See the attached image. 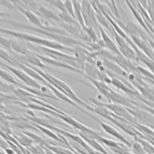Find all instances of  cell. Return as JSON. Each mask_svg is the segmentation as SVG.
<instances>
[{
    "mask_svg": "<svg viewBox=\"0 0 154 154\" xmlns=\"http://www.w3.org/2000/svg\"><path fill=\"white\" fill-rule=\"evenodd\" d=\"M0 32L3 34H6L11 35L14 37L27 41L29 43L36 44L38 46L49 48H51V49H54L58 51L62 50V51H66L71 52H74V49L72 48L64 46L54 40H51L47 38H42L37 35L29 34L28 33H25V32L17 31H14V30L6 29L1 27H0Z\"/></svg>",
    "mask_w": 154,
    "mask_h": 154,
    "instance_id": "cell-1",
    "label": "cell"
},
{
    "mask_svg": "<svg viewBox=\"0 0 154 154\" xmlns=\"http://www.w3.org/2000/svg\"><path fill=\"white\" fill-rule=\"evenodd\" d=\"M0 21L1 22H5L11 24L12 25L16 26V27H20V28H25V29H30L32 31H34L35 32H39L41 33L42 34L45 35L49 37H51V38L54 39V41L58 42L64 46H67V47H70L72 48V46H82L84 48H88L87 46H85L84 44H83L82 42H81L80 41L78 40L76 38L70 37L69 36L66 35H63V34H58V33H55V32H52L51 31H48L46 30H44L38 28H37L35 26H31V25H28L26 24H24V23H18V22H13L11 20H9L5 19H0Z\"/></svg>",
    "mask_w": 154,
    "mask_h": 154,
    "instance_id": "cell-2",
    "label": "cell"
},
{
    "mask_svg": "<svg viewBox=\"0 0 154 154\" xmlns=\"http://www.w3.org/2000/svg\"><path fill=\"white\" fill-rule=\"evenodd\" d=\"M38 48H40L42 51H43L46 54V56L49 57L51 58H53L55 60L66 63L69 65H70L73 67H75L79 69V66L73 55L72 56L69 54L61 52L60 51L49 48H46L43 46H38Z\"/></svg>",
    "mask_w": 154,
    "mask_h": 154,
    "instance_id": "cell-3",
    "label": "cell"
},
{
    "mask_svg": "<svg viewBox=\"0 0 154 154\" xmlns=\"http://www.w3.org/2000/svg\"><path fill=\"white\" fill-rule=\"evenodd\" d=\"M0 64L6 67L10 71H11L12 73H13L15 76H16L18 78H19L21 81H22L25 84H26L29 87L42 90V87L41 84L37 82L36 80L31 78L30 76H29L26 73H25L22 69L19 68H16L17 67H13V66L8 65L7 64H5L1 61H0Z\"/></svg>",
    "mask_w": 154,
    "mask_h": 154,
    "instance_id": "cell-4",
    "label": "cell"
},
{
    "mask_svg": "<svg viewBox=\"0 0 154 154\" xmlns=\"http://www.w3.org/2000/svg\"><path fill=\"white\" fill-rule=\"evenodd\" d=\"M35 54H36V55L38 58H40V59L42 61V62L44 64L45 63H47V64H51V66H55V67H60V68H63V69H67V70H69L76 72L78 73L85 75V73H84V72L83 71H82L80 69H78L75 67H73V66H72L70 65H69V64H67L66 63H63V62L55 60H54L53 58H50L49 57H47V56H45V55H41V54H39L35 53Z\"/></svg>",
    "mask_w": 154,
    "mask_h": 154,
    "instance_id": "cell-5",
    "label": "cell"
},
{
    "mask_svg": "<svg viewBox=\"0 0 154 154\" xmlns=\"http://www.w3.org/2000/svg\"><path fill=\"white\" fill-rule=\"evenodd\" d=\"M99 32L102 37L101 40L103 43L104 47L116 54H120V52L119 50V48L116 46V43L112 41V40L109 37V36L106 34L100 25H99Z\"/></svg>",
    "mask_w": 154,
    "mask_h": 154,
    "instance_id": "cell-6",
    "label": "cell"
},
{
    "mask_svg": "<svg viewBox=\"0 0 154 154\" xmlns=\"http://www.w3.org/2000/svg\"><path fill=\"white\" fill-rule=\"evenodd\" d=\"M115 35H116V36L115 35V37H116V39L119 45V50L120 52H121L127 58H133L135 57V52L133 51V50L130 48L128 43L125 42L123 38H121L117 34H115Z\"/></svg>",
    "mask_w": 154,
    "mask_h": 154,
    "instance_id": "cell-7",
    "label": "cell"
},
{
    "mask_svg": "<svg viewBox=\"0 0 154 154\" xmlns=\"http://www.w3.org/2000/svg\"><path fill=\"white\" fill-rule=\"evenodd\" d=\"M11 49L13 50L16 53L22 54L25 57L29 54L32 51L28 49L23 43L13 39H10Z\"/></svg>",
    "mask_w": 154,
    "mask_h": 154,
    "instance_id": "cell-8",
    "label": "cell"
},
{
    "mask_svg": "<svg viewBox=\"0 0 154 154\" xmlns=\"http://www.w3.org/2000/svg\"><path fill=\"white\" fill-rule=\"evenodd\" d=\"M73 8H74V13L75 16V19L79 25L81 26V28L83 29L85 28V25L84 23V19L82 17V10H81V2L78 1H72Z\"/></svg>",
    "mask_w": 154,
    "mask_h": 154,
    "instance_id": "cell-9",
    "label": "cell"
},
{
    "mask_svg": "<svg viewBox=\"0 0 154 154\" xmlns=\"http://www.w3.org/2000/svg\"><path fill=\"white\" fill-rule=\"evenodd\" d=\"M98 122L100 123V126H102V128L105 132H106L107 133H108L109 134H110L112 136H114L115 137L117 138L118 139L120 140L122 142L126 143L127 145L129 144V142L126 140V139L123 136H122L119 132H117L115 129H114L112 126H109V125H108L105 123L100 122L99 120H98Z\"/></svg>",
    "mask_w": 154,
    "mask_h": 154,
    "instance_id": "cell-10",
    "label": "cell"
},
{
    "mask_svg": "<svg viewBox=\"0 0 154 154\" xmlns=\"http://www.w3.org/2000/svg\"><path fill=\"white\" fill-rule=\"evenodd\" d=\"M37 10H38V13L40 14H42V15L47 20H49V19L54 20L56 21L57 22L61 21V20L59 18L58 15H57L52 10H51L50 9L48 8L47 7H46L45 6L40 5L38 7Z\"/></svg>",
    "mask_w": 154,
    "mask_h": 154,
    "instance_id": "cell-11",
    "label": "cell"
},
{
    "mask_svg": "<svg viewBox=\"0 0 154 154\" xmlns=\"http://www.w3.org/2000/svg\"><path fill=\"white\" fill-rule=\"evenodd\" d=\"M28 64H31V66L36 67L37 68H45L46 67V65L44 64L42 61L38 58L34 52L31 51V52L25 57Z\"/></svg>",
    "mask_w": 154,
    "mask_h": 154,
    "instance_id": "cell-12",
    "label": "cell"
},
{
    "mask_svg": "<svg viewBox=\"0 0 154 154\" xmlns=\"http://www.w3.org/2000/svg\"><path fill=\"white\" fill-rule=\"evenodd\" d=\"M46 147L55 153L56 154H75L70 150L64 148L63 147L55 146H51L49 144L46 145Z\"/></svg>",
    "mask_w": 154,
    "mask_h": 154,
    "instance_id": "cell-13",
    "label": "cell"
},
{
    "mask_svg": "<svg viewBox=\"0 0 154 154\" xmlns=\"http://www.w3.org/2000/svg\"><path fill=\"white\" fill-rule=\"evenodd\" d=\"M0 77L8 82H10L16 85H19L17 82L14 79L12 75H11L10 73H8L7 72L5 71L1 68H0Z\"/></svg>",
    "mask_w": 154,
    "mask_h": 154,
    "instance_id": "cell-14",
    "label": "cell"
},
{
    "mask_svg": "<svg viewBox=\"0 0 154 154\" xmlns=\"http://www.w3.org/2000/svg\"><path fill=\"white\" fill-rule=\"evenodd\" d=\"M48 3L51 4L52 5L56 7L57 9L60 10L61 13H67V10L65 8L64 1H47Z\"/></svg>",
    "mask_w": 154,
    "mask_h": 154,
    "instance_id": "cell-15",
    "label": "cell"
},
{
    "mask_svg": "<svg viewBox=\"0 0 154 154\" xmlns=\"http://www.w3.org/2000/svg\"><path fill=\"white\" fill-rule=\"evenodd\" d=\"M16 139L23 146H29L32 143V139L29 138V137H26V135L17 136L16 137Z\"/></svg>",
    "mask_w": 154,
    "mask_h": 154,
    "instance_id": "cell-16",
    "label": "cell"
},
{
    "mask_svg": "<svg viewBox=\"0 0 154 154\" xmlns=\"http://www.w3.org/2000/svg\"><path fill=\"white\" fill-rule=\"evenodd\" d=\"M65 8L67 10V12L73 18L75 19V13H74V8L72 1H64ZM76 20V19H75Z\"/></svg>",
    "mask_w": 154,
    "mask_h": 154,
    "instance_id": "cell-17",
    "label": "cell"
},
{
    "mask_svg": "<svg viewBox=\"0 0 154 154\" xmlns=\"http://www.w3.org/2000/svg\"><path fill=\"white\" fill-rule=\"evenodd\" d=\"M0 46H2L9 50L11 49V42L10 39H8L0 34Z\"/></svg>",
    "mask_w": 154,
    "mask_h": 154,
    "instance_id": "cell-18",
    "label": "cell"
},
{
    "mask_svg": "<svg viewBox=\"0 0 154 154\" xmlns=\"http://www.w3.org/2000/svg\"><path fill=\"white\" fill-rule=\"evenodd\" d=\"M132 147L134 149V151L137 154H144V150L143 149V147L138 143H134L132 145Z\"/></svg>",
    "mask_w": 154,
    "mask_h": 154,
    "instance_id": "cell-19",
    "label": "cell"
},
{
    "mask_svg": "<svg viewBox=\"0 0 154 154\" xmlns=\"http://www.w3.org/2000/svg\"><path fill=\"white\" fill-rule=\"evenodd\" d=\"M45 149V153L46 154H56L55 153H54V152H52V150H51L50 149H49L48 148H44Z\"/></svg>",
    "mask_w": 154,
    "mask_h": 154,
    "instance_id": "cell-20",
    "label": "cell"
}]
</instances>
